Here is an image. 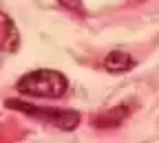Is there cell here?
Segmentation results:
<instances>
[{"label":"cell","instance_id":"4","mask_svg":"<svg viewBox=\"0 0 159 143\" xmlns=\"http://www.w3.org/2000/svg\"><path fill=\"white\" fill-rule=\"evenodd\" d=\"M104 68L108 73H126V71H133L135 68V59L130 57V53L115 49V51H111L104 57Z\"/></svg>","mask_w":159,"mask_h":143},{"label":"cell","instance_id":"3","mask_svg":"<svg viewBox=\"0 0 159 143\" xmlns=\"http://www.w3.org/2000/svg\"><path fill=\"white\" fill-rule=\"evenodd\" d=\"M18 49H20V33L16 29V22L7 11L0 9V51L16 53Z\"/></svg>","mask_w":159,"mask_h":143},{"label":"cell","instance_id":"6","mask_svg":"<svg viewBox=\"0 0 159 143\" xmlns=\"http://www.w3.org/2000/svg\"><path fill=\"white\" fill-rule=\"evenodd\" d=\"M57 2L62 5L64 9H69V11H75L80 15L84 13V2H82V0H57Z\"/></svg>","mask_w":159,"mask_h":143},{"label":"cell","instance_id":"5","mask_svg":"<svg viewBox=\"0 0 159 143\" xmlns=\"http://www.w3.org/2000/svg\"><path fill=\"white\" fill-rule=\"evenodd\" d=\"M126 117H128V108L117 106V108H113V110H108L104 115H97L93 119V126L95 128H117V126H122V121Z\"/></svg>","mask_w":159,"mask_h":143},{"label":"cell","instance_id":"1","mask_svg":"<svg viewBox=\"0 0 159 143\" xmlns=\"http://www.w3.org/2000/svg\"><path fill=\"white\" fill-rule=\"evenodd\" d=\"M20 95L27 97H40V99H60L69 90V79L51 68H38L27 75H22L16 84Z\"/></svg>","mask_w":159,"mask_h":143},{"label":"cell","instance_id":"2","mask_svg":"<svg viewBox=\"0 0 159 143\" xmlns=\"http://www.w3.org/2000/svg\"><path fill=\"white\" fill-rule=\"evenodd\" d=\"M5 106L11 110H20L29 117H35L44 124H51L64 132H71L80 126V115L75 110H62V108H51V106H35V104H27V101H13L7 99Z\"/></svg>","mask_w":159,"mask_h":143}]
</instances>
